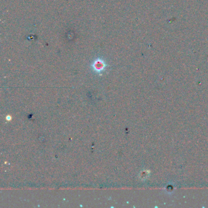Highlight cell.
Instances as JSON below:
<instances>
[{"instance_id": "1", "label": "cell", "mask_w": 208, "mask_h": 208, "mask_svg": "<svg viewBox=\"0 0 208 208\" xmlns=\"http://www.w3.org/2000/svg\"><path fill=\"white\" fill-rule=\"evenodd\" d=\"M6 119H7V120L9 121V120H11V117L9 115H8V116L6 117Z\"/></svg>"}]
</instances>
